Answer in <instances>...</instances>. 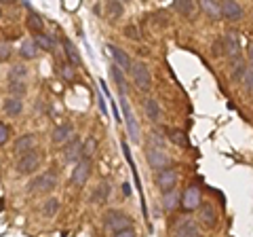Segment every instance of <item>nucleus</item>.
<instances>
[{"label":"nucleus","instance_id":"f257e3e1","mask_svg":"<svg viewBox=\"0 0 253 237\" xmlns=\"http://www.w3.org/2000/svg\"><path fill=\"white\" fill-rule=\"evenodd\" d=\"M59 186V176L55 170H44L41 174H36L34 178L28 180L26 184V193L28 195H38V197H51L53 191Z\"/></svg>","mask_w":253,"mask_h":237},{"label":"nucleus","instance_id":"f03ea898","mask_svg":"<svg viewBox=\"0 0 253 237\" xmlns=\"http://www.w3.org/2000/svg\"><path fill=\"white\" fill-rule=\"evenodd\" d=\"M42 161H44V153L41 148H36V151H30L26 155H21L15 159V176L19 178H34L36 174H41V168H42Z\"/></svg>","mask_w":253,"mask_h":237},{"label":"nucleus","instance_id":"7ed1b4c3","mask_svg":"<svg viewBox=\"0 0 253 237\" xmlns=\"http://www.w3.org/2000/svg\"><path fill=\"white\" fill-rule=\"evenodd\" d=\"M133 225H135V220L121 208H108L104 214H101V227H104V231L110 235L125 231V229H133Z\"/></svg>","mask_w":253,"mask_h":237},{"label":"nucleus","instance_id":"20e7f679","mask_svg":"<svg viewBox=\"0 0 253 237\" xmlns=\"http://www.w3.org/2000/svg\"><path fill=\"white\" fill-rule=\"evenodd\" d=\"M129 81L131 85L135 87L139 93H150L152 91V85H154V76H152V70L146 64L144 59H135L131 66V72H129Z\"/></svg>","mask_w":253,"mask_h":237},{"label":"nucleus","instance_id":"39448f33","mask_svg":"<svg viewBox=\"0 0 253 237\" xmlns=\"http://www.w3.org/2000/svg\"><path fill=\"white\" fill-rule=\"evenodd\" d=\"M152 182H154V186L158 188V191H161V195L169 193V191H175L177 184H179V172L173 168V165L171 168L161 170V172H154Z\"/></svg>","mask_w":253,"mask_h":237},{"label":"nucleus","instance_id":"423d86ee","mask_svg":"<svg viewBox=\"0 0 253 237\" xmlns=\"http://www.w3.org/2000/svg\"><path fill=\"white\" fill-rule=\"evenodd\" d=\"M83 142H84V138L76 133V136L70 140L66 146H61V148H59L61 161H63V163H68V165H72V168H74V165L83 159Z\"/></svg>","mask_w":253,"mask_h":237},{"label":"nucleus","instance_id":"0eeeda50","mask_svg":"<svg viewBox=\"0 0 253 237\" xmlns=\"http://www.w3.org/2000/svg\"><path fill=\"white\" fill-rule=\"evenodd\" d=\"M203 191L199 184H188L186 191L181 193V210L186 212V214H190V212H199L201 205H203Z\"/></svg>","mask_w":253,"mask_h":237},{"label":"nucleus","instance_id":"6e6552de","mask_svg":"<svg viewBox=\"0 0 253 237\" xmlns=\"http://www.w3.org/2000/svg\"><path fill=\"white\" fill-rule=\"evenodd\" d=\"M91 174H93V161L81 159V161H78L74 168H72V172H70V186L83 188L86 182H89Z\"/></svg>","mask_w":253,"mask_h":237},{"label":"nucleus","instance_id":"1a4fd4ad","mask_svg":"<svg viewBox=\"0 0 253 237\" xmlns=\"http://www.w3.org/2000/svg\"><path fill=\"white\" fill-rule=\"evenodd\" d=\"M139 108H141V113H144L146 117V121L150 125H161L163 121V110H161V104H158V100L152 98V96H141L139 100Z\"/></svg>","mask_w":253,"mask_h":237},{"label":"nucleus","instance_id":"9d476101","mask_svg":"<svg viewBox=\"0 0 253 237\" xmlns=\"http://www.w3.org/2000/svg\"><path fill=\"white\" fill-rule=\"evenodd\" d=\"M38 148V133L36 131H23L21 136H17L13 140V146H11V151L15 155V159L21 155H26L30 151H36Z\"/></svg>","mask_w":253,"mask_h":237},{"label":"nucleus","instance_id":"9b49d317","mask_svg":"<svg viewBox=\"0 0 253 237\" xmlns=\"http://www.w3.org/2000/svg\"><path fill=\"white\" fill-rule=\"evenodd\" d=\"M110 197H112V180L106 178V180H101L99 184L93 186L86 203L93 205V208H104V205L110 201Z\"/></svg>","mask_w":253,"mask_h":237},{"label":"nucleus","instance_id":"f8f14e48","mask_svg":"<svg viewBox=\"0 0 253 237\" xmlns=\"http://www.w3.org/2000/svg\"><path fill=\"white\" fill-rule=\"evenodd\" d=\"M146 163L152 168L154 172H161L165 168H171V155L167 153V148H150L146 146Z\"/></svg>","mask_w":253,"mask_h":237},{"label":"nucleus","instance_id":"ddd939ff","mask_svg":"<svg viewBox=\"0 0 253 237\" xmlns=\"http://www.w3.org/2000/svg\"><path fill=\"white\" fill-rule=\"evenodd\" d=\"M74 136H76L74 123L61 121L59 125H55L53 131H51V144H53V146H57V148H61V146H66Z\"/></svg>","mask_w":253,"mask_h":237},{"label":"nucleus","instance_id":"4468645a","mask_svg":"<svg viewBox=\"0 0 253 237\" xmlns=\"http://www.w3.org/2000/svg\"><path fill=\"white\" fill-rule=\"evenodd\" d=\"M196 223H199L203 229H215L219 225V212L217 208L213 205L211 201H203L201 210H199V216H196Z\"/></svg>","mask_w":253,"mask_h":237},{"label":"nucleus","instance_id":"2eb2a0df","mask_svg":"<svg viewBox=\"0 0 253 237\" xmlns=\"http://www.w3.org/2000/svg\"><path fill=\"white\" fill-rule=\"evenodd\" d=\"M219 41H221V47H224V55L228 58V61H234L241 58V38L236 32L228 30V32L219 36Z\"/></svg>","mask_w":253,"mask_h":237},{"label":"nucleus","instance_id":"dca6fc26","mask_svg":"<svg viewBox=\"0 0 253 237\" xmlns=\"http://www.w3.org/2000/svg\"><path fill=\"white\" fill-rule=\"evenodd\" d=\"M106 49H108V53H110V58H112V64H116L118 68L123 70V72L129 74V72H131V66H133V61H135V59H133L131 55L123 49V47H118V45H114V43H108Z\"/></svg>","mask_w":253,"mask_h":237},{"label":"nucleus","instance_id":"f3484780","mask_svg":"<svg viewBox=\"0 0 253 237\" xmlns=\"http://www.w3.org/2000/svg\"><path fill=\"white\" fill-rule=\"evenodd\" d=\"M173 237H203L201 225L194 218H179V223L173 227Z\"/></svg>","mask_w":253,"mask_h":237},{"label":"nucleus","instance_id":"a211bd4d","mask_svg":"<svg viewBox=\"0 0 253 237\" xmlns=\"http://www.w3.org/2000/svg\"><path fill=\"white\" fill-rule=\"evenodd\" d=\"M23 100L19 98H13V96H4L2 100H0V110H2V115L4 117H9V118H17L23 115Z\"/></svg>","mask_w":253,"mask_h":237},{"label":"nucleus","instance_id":"6ab92c4d","mask_svg":"<svg viewBox=\"0 0 253 237\" xmlns=\"http://www.w3.org/2000/svg\"><path fill=\"white\" fill-rule=\"evenodd\" d=\"M32 38H34L38 51H42V53H55L57 51V47H59V38H57V34H53V32H42V34L32 36Z\"/></svg>","mask_w":253,"mask_h":237},{"label":"nucleus","instance_id":"aec40b11","mask_svg":"<svg viewBox=\"0 0 253 237\" xmlns=\"http://www.w3.org/2000/svg\"><path fill=\"white\" fill-rule=\"evenodd\" d=\"M219 4H221V19L241 21L245 17V9L239 2H234V0H224V2H219Z\"/></svg>","mask_w":253,"mask_h":237},{"label":"nucleus","instance_id":"412c9836","mask_svg":"<svg viewBox=\"0 0 253 237\" xmlns=\"http://www.w3.org/2000/svg\"><path fill=\"white\" fill-rule=\"evenodd\" d=\"M17 55H19V59L23 61V64H28V61H32V59H36L38 55H41V51H38V47H36V43H34V38H23V41L19 43V47H17Z\"/></svg>","mask_w":253,"mask_h":237},{"label":"nucleus","instance_id":"4be33fe9","mask_svg":"<svg viewBox=\"0 0 253 237\" xmlns=\"http://www.w3.org/2000/svg\"><path fill=\"white\" fill-rule=\"evenodd\" d=\"M55 72H57V76L61 78V81L72 83V81H76V76H78V68L74 64H70L66 58H61V59L55 61Z\"/></svg>","mask_w":253,"mask_h":237},{"label":"nucleus","instance_id":"5701e85b","mask_svg":"<svg viewBox=\"0 0 253 237\" xmlns=\"http://www.w3.org/2000/svg\"><path fill=\"white\" fill-rule=\"evenodd\" d=\"M177 208H181V193L177 188L161 195V210L165 214H173V212H177Z\"/></svg>","mask_w":253,"mask_h":237},{"label":"nucleus","instance_id":"b1692460","mask_svg":"<svg viewBox=\"0 0 253 237\" xmlns=\"http://www.w3.org/2000/svg\"><path fill=\"white\" fill-rule=\"evenodd\" d=\"M110 78H112V83L116 85V89H118V93H121V98H125L126 93H129V83H126V72H123L121 68H118L116 64H112L110 61Z\"/></svg>","mask_w":253,"mask_h":237},{"label":"nucleus","instance_id":"393cba45","mask_svg":"<svg viewBox=\"0 0 253 237\" xmlns=\"http://www.w3.org/2000/svg\"><path fill=\"white\" fill-rule=\"evenodd\" d=\"M32 76V70L28 64H23V61H19V64H11L9 68H6V81H21V83H28Z\"/></svg>","mask_w":253,"mask_h":237},{"label":"nucleus","instance_id":"a878e982","mask_svg":"<svg viewBox=\"0 0 253 237\" xmlns=\"http://www.w3.org/2000/svg\"><path fill=\"white\" fill-rule=\"evenodd\" d=\"M59 210H61V199L57 195H51V197H44L42 203H41V208H38V212L44 216V218H55L59 214Z\"/></svg>","mask_w":253,"mask_h":237},{"label":"nucleus","instance_id":"bb28decb","mask_svg":"<svg viewBox=\"0 0 253 237\" xmlns=\"http://www.w3.org/2000/svg\"><path fill=\"white\" fill-rule=\"evenodd\" d=\"M26 30H28L32 36L46 32V30H44V17H42L41 13H36V11H30L26 15Z\"/></svg>","mask_w":253,"mask_h":237},{"label":"nucleus","instance_id":"cd10ccee","mask_svg":"<svg viewBox=\"0 0 253 237\" xmlns=\"http://www.w3.org/2000/svg\"><path fill=\"white\" fill-rule=\"evenodd\" d=\"M61 49H63V58H66L70 64H74L76 68L81 66V51H78V47L70 41L68 36L61 38Z\"/></svg>","mask_w":253,"mask_h":237},{"label":"nucleus","instance_id":"c85d7f7f","mask_svg":"<svg viewBox=\"0 0 253 237\" xmlns=\"http://www.w3.org/2000/svg\"><path fill=\"white\" fill-rule=\"evenodd\" d=\"M125 15V4L118 2V0H110L104 4V17L108 21H118Z\"/></svg>","mask_w":253,"mask_h":237},{"label":"nucleus","instance_id":"c756f323","mask_svg":"<svg viewBox=\"0 0 253 237\" xmlns=\"http://www.w3.org/2000/svg\"><path fill=\"white\" fill-rule=\"evenodd\" d=\"M199 9L207 15L211 21H217L221 19V4L215 2V0H201L199 2Z\"/></svg>","mask_w":253,"mask_h":237},{"label":"nucleus","instance_id":"7c9ffc66","mask_svg":"<svg viewBox=\"0 0 253 237\" xmlns=\"http://www.w3.org/2000/svg\"><path fill=\"white\" fill-rule=\"evenodd\" d=\"M123 100V110H125V117H126V127H129V136L133 142H139V129H137V121L133 117L129 104H126V98H121Z\"/></svg>","mask_w":253,"mask_h":237},{"label":"nucleus","instance_id":"2f4dec72","mask_svg":"<svg viewBox=\"0 0 253 237\" xmlns=\"http://www.w3.org/2000/svg\"><path fill=\"white\" fill-rule=\"evenodd\" d=\"M146 146H150V148H165V146H167V136H165V129H161V127H152V129H150Z\"/></svg>","mask_w":253,"mask_h":237},{"label":"nucleus","instance_id":"473e14b6","mask_svg":"<svg viewBox=\"0 0 253 237\" xmlns=\"http://www.w3.org/2000/svg\"><path fill=\"white\" fill-rule=\"evenodd\" d=\"M4 89H6V96H13V98L23 100V98L28 96L30 87H28V83H21V81H6Z\"/></svg>","mask_w":253,"mask_h":237},{"label":"nucleus","instance_id":"72a5a7b5","mask_svg":"<svg viewBox=\"0 0 253 237\" xmlns=\"http://www.w3.org/2000/svg\"><path fill=\"white\" fill-rule=\"evenodd\" d=\"M165 136H167V142H171V144H175V146H188L190 142H188V136L181 129H175V127H167L165 129Z\"/></svg>","mask_w":253,"mask_h":237},{"label":"nucleus","instance_id":"f704fd0d","mask_svg":"<svg viewBox=\"0 0 253 237\" xmlns=\"http://www.w3.org/2000/svg\"><path fill=\"white\" fill-rule=\"evenodd\" d=\"M171 9L177 11L181 17H192L196 13V4L192 0H175V2H171Z\"/></svg>","mask_w":253,"mask_h":237},{"label":"nucleus","instance_id":"c9c22d12","mask_svg":"<svg viewBox=\"0 0 253 237\" xmlns=\"http://www.w3.org/2000/svg\"><path fill=\"white\" fill-rule=\"evenodd\" d=\"M247 72V64L243 61V58L230 61V78L234 83H243V76Z\"/></svg>","mask_w":253,"mask_h":237},{"label":"nucleus","instance_id":"e433bc0d","mask_svg":"<svg viewBox=\"0 0 253 237\" xmlns=\"http://www.w3.org/2000/svg\"><path fill=\"white\" fill-rule=\"evenodd\" d=\"M97 148H99V142L95 136H89V138H84L83 142V159H89L93 161V157L97 155Z\"/></svg>","mask_w":253,"mask_h":237},{"label":"nucleus","instance_id":"4c0bfd02","mask_svg":"<svg viewBox=\"0 0 253 237\" xmlns=\"http://www.w3.org/2000/svg\"><path fill=\"white\" fill-rule=\"evenodd\" d=\"M123 36L129 38V41H133V43H139L141 41V32H139L137 23H126V26L123 28Z\"/></svg>","mask_w":253,"mask_h":237},{"label":"nucleus","instance_id":"58836bf2","mask_svg":"<svg viewBox=\"0 0 253 237\" xmlns=\"http://www.w3.org/2000/svg\"><path fill=\"white\" fill-rule=\"evenodd\" d=\"M13 138V127L9 123H4V121H0V148L6 146L11 142Z\"/></svg>","mask_w":253,"mask_h":237},{"label":"nucleus","instance_id":"ea45409f","mask_svg":"<svg viewBox=\"0 0 253 237\" xmlns=\"http://www.w3.org/2000/svg\"><path fill=\"white\" fill-rule=\"evenodd\" d=\"M13 53L15 49L9 41H0V61H9L13 58Z\"/></svg>","mask_w":253,"mask_h":237},{"label":"nucleus","instance_id":"a19ab883","mask_svg":"<svg viewBox=\"0 0 253 237\" xmlns=\"http://www.w3.org/2000/svg\"><path fill=\"white\" fill-rule=\"evenodd\" d=\"M241 85L245 87V91H247V93H253V68L251 66H247V72H245Z\"/></svg>","mask_w":253,"mask_h":237},{"label":"nucleus","instance_id":"79ce46f5","mask_svg":"<svg viewBox=\"0 0 253 237\" xmlns=\"http://www.w3.org/2000/svg\"><path fill=\"white\" fill-rule=\"evenodd\" d=\"M112 237H137V231H135V227H133V229H125V231H118V233H114Z\"/></svg>","mask_w":253,"mask_h":237},{"label":"nucleus","instance_id":"37998d69","mask_svg":"<svg viewBox=\"0 0 253 237\" xmlns=\"http://www.w3.org/2000/svg\"><path fill=\"white\" fill-rule=\"evenodd\" d=\"M247 59H249V66L253 68V43L247 47Z\"/></svg>","mask_w":253,"mask_h":237},{"label":"nucleus","instance_id":"c03bdc74","mask_svg":"<svg viewBox=\"0 0 253 237\" xmlns=\"http://www.w3.org/2000/svg\"><path fill=\"white\" fill-rule=\"evenodd\" d=\"M123 193H125L126 197H131V184H129V182H123Z\"/></svg>","mask_w":253,"mask_h":237},{"label":"nucleus","instance_id":"a18cd8bd","mask_svg":"<svg viewBox=\"0 0 253 237\" xmlns=\"http://www.w3.org/2000/svg\"><path fill=\"white\" fill-rule=\"evenodd\" d=\"M2 15H4V6L0 4V19H2Z\"/></svg>","mask_w":253,"mask_h":237}]
</instances>
